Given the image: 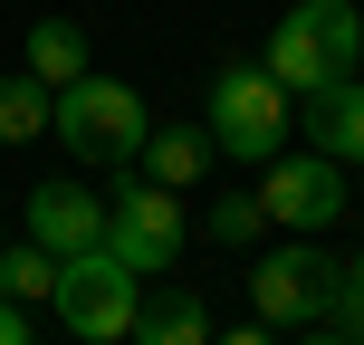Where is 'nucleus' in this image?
<instances>
[{
  "instance_id": "f257e3e1",
  "label": "nucleus",
  "mask_w": 364,
  "mask_h": 345,
  "mask_svg": "<svg viewBox=\"0 0 364 345\" xmlns=\"http://www.w3.org/2000/svg\"><path fill=\"white\" fill-rule=\"evenodd\" d=\"M259 68L288 96H316V87H336V77H355L364 68V10L355 0H297L269 29V58H259Z\"/></svg>"
},
{
  "instance_id": "f03ea898",
  "label": "nucleus",
  "mask_w": 364,
  "mask_h": 345,
  "mask_svg": "<svg viewBox=\"0 0 364 345\" xmlns=\"http://www.w3.org/2000/svg\"><path fill=\"white\" fill-rule=\"evenodd\" d=\"M48 134L77 154V164H134L144 134H154V115H144V96H134L125 77H77V87H58Z\"/></svg>"
},
{
  "instance_id": "7ed1b4c3",
  "label": "nucleus",
  "mask_w": 364,
  "mask_h": 345,
  "mask_svg": "<svg viewBox=\"0 0 364 345\" xmlns=\"http://www.w3.org/2000/svg\"><path fill=\"white\" fill-rule=\"evenodd\" d=\"M201 125H211V144L230 164H269V154H288V87L269 68H220Z\"/></svg>"
},
{
  "instance_id": "20e7f679",
  "label": "nucleus",
  "mask_w": 364,
  "mask_h": 345,
  "mask_svg": "<svg viewBox=\"0 0 364 345\" xmlns=\"http://www.w3.org/2000/svg\"><path fill=\"white\" fill-rule=\"evenodd\" d=\"M58 327L68 336H87V345H115V336H134V307H144V278L125 269L115 250H87V259H58Z\"/></svg>"
},
{
  "instance_id": "39448f33",
  "label": "nucleus",
  "mask_w": 364,
  "mask_h": 345,
  "mask_svg": "<svg viewBox=\"0 0 364 345\" xmlns=\"http://www.w3.org/2000/svg\"><path fill=\"white\" fill-rule=\"evenodd\" d=\"M259 211L288 240L336 230V221H346V164H326V154H269V164H259Z\"/></svg>"
},
{
  "instance_id": "423d86ee",
  "label": "nucleus",
  "mask_w": 364,
  "mask_h": 345,
  "mask_svg": "<svg viewBox=\"0 0 364 345\" xmlns=\"http://www.w3.org/2000/svg\"><path fill=\"white\" fill-rule=\"evenodd\" d=\"M182 240L192 230H182V201L164 192V182H125V192L106 201V250L125 259L134 278H164L182 259Z\"/></svg>"
},
{
  "instance_id": "0eeeda50",
  "label": "nucleus",
  "mask_w": 364,
  "mask_h": 345,
  "mask_svg": "<svg viewBox=\"0 0 364 345\" xmlns=\"http://www.w3.org/2000/svg\"><path fill=\"white\" fill-rule=\"evenodd\" d=\"M29 240H38L48 259H87V250H106V201H96L77 173L38 182V192H29Z\"/></svg>"
},
{
  "instance_id": "6e6552de",
  "label": "nucleus",
  "mask_w": 364,
  "mask_h": 345,
  "mask_svg": "<svg viewBox=\"0 0 364 345\" xmlns=\"http://www.w3.org/2000/svg\"><path fill=\"white\" fill-rule=\"evenodd\" d=\"M316 240H288V250H269L250 269V307H259V327H307L316 317Z\"/></svg>"
},
{
  "instance_id": "1a4fd4ad",
  "label": "nucleus",
  "mask_w": 364,
  "mask_h": 345,
  "mask_svg": "<svg viewBox=\"0 0 364 345\" xmlns=\"http://www.w3.org/2000/svg\"><path fill=\"white\" fill-rule=\"evenodd\" d=\"M307 144L326 164H364V77H336L307 96Z\"/></svg>"
},
{
  "instance_id": "9d476101",
  "label": "nucleus",
  "mask_w": 364,
  "mask_h": 345,
  "mask_svg": "<svg viewBox=\"0 0 364 345\" xmlns=\"http://www.w3.org/2000/svg\"><path fill=\"white\" fill-rule=\"evenodd\" d=\"M211 154H220L211 125H154L134 164H144V182H164V192H192V182L211 173Z\"/></svg>"
},
{
  "instance_id": "9b49d317",
  "label": "nucleus",
  "mask_w": 364,
  "mask_h": 345,
  "mask_svg": "<svg viewBox=\"0 0 364 345\" xmlns=\"http://www.w3.org/2000/svg\"><path fill=\"white\" fill-rule=\"evenodd\" d=\"M134 345H211V307L192 288H154L134 307Z\"/></svg>"
},
{
  "instance_id": "f8f14e48",
  "label": "nucleus",
  "mask_w": 364,
  "mask_h": 345,
  "mask_svg": "<svg viewBox=\"0 0 364 345\" xmlns=\"http://www.w3.org/2000/svg\"><path fill=\"white\" fill-rule=\"evenodd\" d=\"M29 77L38 87H77V77H87V29H77V19H29Z\"/></svg>"
},
{
  "instance_id": "ddd939ff",
  "label": "nucleus",
  "mask_w": 364,
  "mask_h": 345,
  "mask_svg": "<svg viewBox=\"0 0 364 345\" xmlns=\"http://www.w3.org/2000/svg\"><path fill=\"white\" fill-rule=\"evenodd\" d=\"M0 297H10V307H48L58 297V259L38 250V240H0Z\"/></svg>"
},
{
  "instance_id": "4468645a",
  "label": "nucleus",
  "mask_w": 364,
  "mask_h": 345,
  "mask_svg": "<svg viewBox=\"0 0 364 345\" xmlns=\"http://www.w3.org/2000/svg\"><path fill=\"white\" fill-rule=\"evenodd\" d=\"M48 106H58V96L38 87L29 68L0 77V144H38V134H48Z\"/></svg>"
},
{
  "instance_id": "2eb2a0df",
  "label": "nucleus",
  "mask_w": 364,
  "mask_h": 345,
  "mask_svg": "<svg viewBox=\"0 0 364 345\" xmlns=\"http://www.w3.org/2000/svg\"><path fill=\"white\" fill-rule=\"evenodd\" d=\"M201 230H211L220 250H250V240L269 230V211H259V192H220V201H211V221H201Z\"/></svg>"
},
{
  "instance_id": "dca6fc26",
  "label": "nucleus",
  "mask_w": 364,
  "mask_h": 345,
  "mask_svg": "<svg viewBox=\"0 0 364 345\" xmlns=\"http://www.w3.org/2000/svg\"><path fill=\"white\" fill-rule=\"evenodd\" d=\"M0 345H38V336H29V317H19L10 297H0Z\"/></svg>"
},
{
  "instance_id": "f3484780",
  "label": "nucleus",
  "mask_w": 364,
  "mask_h": 345,
  "mask_svg": "<svg viewBox=\"0 0 364 345\" xmlns=\"http://www.w3.org/2000/svg\"><path fill=\"white\" fill-rule=\"evenodd\" d=\"M336 336H346V345H364V297H346V317H336Z\"/></svg>"
},
{
  "instance_id": "a211bd4d",
  "label": "nucleus",
  "mask_w": 364,
  "mask_h": 345,
  "mask_svg": "<svg viewBox=\"0 0 364 345\" xmlns=\"http://www.w3.org/2000/svg\"><path fill=\"white\" fill-rule=\"evenodd\" d=\"M211 345H269V327H230V336H211Z\"/></svg>"
},
{
  "instance_id": "6ab92c4d",
  "label": "nucleus",
  "mask_w": 364,
  "mask_h": 345,
  "mask_svg": "<svg viewBox=\"0 0 364 345\" xmlns=\"http://www.w3.org/2000/svg\"><path fill=\"white\" fill-rule=\"evenodd\" d=\"M346 278H355V297H364V250H355V259H346Z\"/></svg>"
},
{
  "instance_id": "aec40b11",
  "label": "nucleus",
  "mask_w": 364,
  "mask_h": 345,
  "mask_svg": "<svg viewBox=\"0 0 364 345\" xmlns=\"http://www.w3.org/2000/svg\"><path fill=\"white\" fill-rule=\"evenodd\" d=\"M307 345H346V336H336V327H307Z\"/></svg>"
},
{
  "instance_id": "412c9836",
  "label": "nucleus",
  "mask_w": 364,
  "mask_h": 345,
  "mask_svg": "<svg viewBox=\"0 0 364 345\" xmlns=\"http://www.w3.org/2000/svg\"><path fill=\"white\" fill-rule=\"evenodd\" d=\"M355 77H364V68H355Z\"/></svg>"
}]
</instances>
